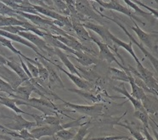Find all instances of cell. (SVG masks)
Wrapping results in <instances>:
<instances>
[{"mask_svg":"<svg viewBox=\"0 0 158 140\" xmlns=\"http://www.w3.org/2000/svg\"><path fill=\"white\" fill-rule=\"evenodd\" d=\"M67 91L72 93H75L78 95L82 96L84 99H88L89 101H92L94 103H100V97H98L96 95H94L93 93H89L88 91H85V90H81V89H65Z\"/></svg>","mask_w":158,"mask_h":140,"instance_id":"cell-32","label":"cell"},{"mask_svg":"<svg viewBox=\"0 0 158 140\" xmlns=\"http://www.w3.org/2000/svg\"><path fill=\"white\" fill-rule=\"evenodd\" d=\"M27 140H38V139H36V138H29Z\"/></svg>","mask_w":158,"mask_h":140,"instance_id":"cell-47","label":"cell"},{"mask_svg":"<svg viewBox=\"0 0 158 140\" xmlns=\"http://www.w3.org/2000/svg\"><path fill=\"white\" fill-rule=\"evenodd\" d=\"M134 27H132V30L136 33L139 39L140 40L141 43L144 44L147 48L151 49V51L156 54H158L157 49V42H158V34H152V33H147L141 29L136 23V21H133Z\"/></svg>","mask_w":158,"mask_h":140,"instance_id":"cell-4","label":"cell"},{"mask_svg":"<svg viewBox=\"0 0 158 140\" xmlns=\"http://www.w3.org/2000/svg\"><path fill=\"white\" fill-rule=\"evenodd\" d=\"M8 65L21 79V81L23 82H27V81L30 80V78L28 77L27 75L26 74V72H24L23 68L21 67V65L20 64H18L17 62L14 61V60H8L7 65Z\"/></svg>","mask_w":158,"mask_h":140,"instance_id":"cell-27","label":"cell"},{"mask_svg":"<svg viewBox=\"0 0 158 140\" xmlns=\"http://www.w3.org/2000/svg\"><path fill=\"white\" fill-rule=\"evenodd\" d=\"M0 14L5 17H15L17 18L20 21H25L23 20V18L21 17L17 14V11L12 10L10 7H9L4 2H1V1H0Z\"/></svg>","mask_w":158,"mask_h":140,"instance_id":"cell-31","label":"cell"},{"mask_svg":"<svg viewBox=\"0 0 158 140\" xmlns=\"http://www.w3.org/2000/svg\"><path fill=\"white\" fill-rule=\"evenodd\" d=\"M117 125H119V126H123V127H125V128H127V129L130 132L131 135L134 137L136 140H146L144 135H143L139 130L136 129V128H134V127H133L132 126H129V125H126V124H123V123L119 122H117Z\"/></svg>","mask_w":158,"mask_h":140,"instance_id":"cell-37","label":"cell"},{"mask_svg":"<svg viewBox=\"0 0 158 140\" xmlns=\"http://www.w3.org/2000/svg\"><path fill=\"white\" fill-rule=\"evenodd\" d=\"M90 36H91L92 42H94L98 46L99 49H100V60H105V61H106L109 64L112 63V62H115V63H117V65L120 66V68L123 70L124 72H128V70H127V68H126V66H123V64H121L120 62L117 60V59L116 58V56H115L113 53L111 52L110 48L108 45L104 43L102 41H100L94 36H92V35H90Z\"/></svg>","mask_w":158,"mask_h":140,"instance_id":"cell-6","label":"cell"},{"mask_svg":"<svg viewBox=\"0 0 158 140\" xmlns=\"http://www.w3.org/2000/svg\"><path fill=\"white\" fill-rule=\"evenodd\" d=\"M113 89L115 91H117V93H119L121 94L124 95V97H126L132 103V105H133L134 108V110H143V109H145L143 105H142L141 101L134 99V97L127 92L125 86H124V83H121L120 86H115V87H113Z\"/></svg>","mask_w":158,"mask_h":140,"instance_id":"cell-20","label":"cell"},{"mask_svg":"<svg viewBox=\"0 0 158 140\" xmlns=\"http://www.w3.org/2000/svg\"><path fill=\"white\" fill-rule=\"evenodd\" d=\"M17 35H19L21 38H25L26 40H27L28 42H30L31 43L36 46L40 52H47V53L55 54L54 48L50 47L43 38L38 37V35L34 34L31 31H19Z\"/></svg>","mask_w":158,"mask_h":140,"instance_id":"cell-9","label":"cell"},{"mask_svg":"<svg viewBox=\"0 0 158 140\" xmlns=\"http://www.w3.org/2000/svg\"><path fill=\"white\" fill-rule=\"evenodd\" d=\"M0 78L8 82L15 90L23 83L21 79L12 70L6 67V65H0Z\"/></svg>","mask_w":158,"mask_h":140,"instance_id":"cell-13","label":"cell"},{"mask_svg":"<svg viewBox=\"0 0 158 140\" xmlns=\"http://www.w3.org/2000/svg\"><path fill=\"white\" fill-rule=\"evenodd\" d=\"M155 2H156V4H157V6H158V0H156V1H155Z\"/></svg>","mask_w":158,"mask_h":140,"instance_id":"cell-48","label":"cell"},{"mask_svg":"<svg viewBox=\"0 0 158 140\" xmlns=\"http://www.w3.org/2000/svg\"><path fill=\"white\" fill-rule=\"evenodd\" d=\"M31 116L35 119V122L38 127L46 126V125H51V126L60 125V120L59 119L58 116H47V115L38 116L34 114H31Z\"/></svg>","mask_w":158,"mask_h":140,"instance_id":"cell-19","label":"cell"},{"mask_svg":"<svg viewBox=\"0 0 158 140\" xmlns=\"http://www.w3.org/2000/svg\"><path fill=\"white\" fill-rule=\"evenodd\" d=\"M9 128L11 130H15V131H20L24 129H31L32 126H37L36 122H31L25 120L21 115H16L15 116V122L12 125H7Z\"/></svg>","mask_w":158,"mask_h":140,"instance_id":"cell-21","label":"cell"},{"mask_svg":"<svg viewBox=\"0 0 158 140\" xmlns=\"http://www.w3.org/2000/svg\"><path fill=\"white\" fill-rule=\"evenodd\" d=\"M141 103L147 113H158V99H156L155 97L146 95Z\"/></svg>","mask_w":158,"mask_h":140,"instance_id":"cell-26","label":"cell"},{"mask_svg":"<svg viewBox=\"0 0 158 140\" xmlns=\"http://www.w3.org/2000/svg\"><path fill=\"white\" fill-rule=\"evenodd\" d=\"M72 55L83 66H89V65L98 64V62H99V60H97L96 58L91 56L89 54H87L84 52L74 51Z\"/></svg>","mask_w":158,"mask_h":140,"instance_id":"cell-23","label":"cell"},{"mask_svg":"<svg viewBox=\"0 0 158 140\" xmlns=\"http://www.w3.org/2000/svg\"><path fill=\"white\" fill-rule=\"evenodd\" d=\"M62 102H64V105L67 107H70L74 111L81 113L86 116H91V117H96L102 114L104 109V105L102 104H95L94 105H76L72 103L67 102L65 100L61 99Z\"/></svg>","mask_w":158,"mask_h":140,"instance_id":"cell-7","label":"cell"},{"mask_svg":"<svg viewBox=\"0 0 158 140\" xmlns=\"http://www.w3.org/2000/svg\"><path fill=\"white\" fill-rule=\"evenodd\" d=\"M55 135L61 140H72L75 136V133H73L72 130L62 129L59 131Z\"/></svg>","mask_w":158,"mask_h":140,"instance_id":"cell-39","label":"cell"},{"mask_svg":"<svg viewBox=\"0 0 158 140\" xmlns=\"http://www.w3.org/2000/svg\"><path fill=\"white\" fill-rule=\"evenodd\" d=\"M54 50H55V55H57L59 58H60V61L64 64V65H65L66 68L68 69L69 72H70L71 74L81 76V74H80L78 72V71L77 70L75 65H73L72 62L69 60L67 54H65V52L62 51L60 49H59V48H54Z\"/></svg>","mask_w":158,"mask_h":140,"instance_id":"cell-22","label":"cell"},{"mask_svg":"<svg viewBox=\"0 0 158 140\" xmlns=\"http://www.w3.org/2000/svg\"><path fill=\"white\" fill-rule=\"evenodd\" d=\"M127 136H109V137H100V138H94L89 140H123L128 139Z\"/></svg>","mask_w":158,"mask_h":140,"instance_id":"cell-43","label":"cell"},{"mask_svg":"<svg viewBox=\"0 0 158 140\" xmlns=\"http://www.w3.org/2000/svg\"><path fill=\"white\" fill-rule=\"evenodd\" d=\"M109 38H110V41L112 42L113 43L117 45V47H120V48H124L126 51L129 54V55L134 58V60L136 62V64L139 65V64H140L141 62L139 61V60L138 59V57L135 55V53L134 51V48H133V43H132V42H129V43H125V42L122 41L120 40L119 38H117V37H115L111 32L110 31V33H109Z\"/></svg>","mask_w":158,"mask_h":140,"instance_id":"cell-17","label":"cell"},{"mask_svg":"<svg viewBox=\"0 0 158 140\" xmlns=\"http://www.w3.org/2000/svg\"><path fill=\"white\" fill-rule=\"evenodd\" d=\"M128 140H131V139H129V138H128Z\"/></svg>","mask_w":158,"mask_h":140,"instance_id":"cell-50","label":"cell"},{"mask_svg":"<svg viewBox=\"0 0 158 140\" xmlns=\"http://www.w3.org/2000/svg\"><path fill=\"white\" fill-rule=\"evenodd\" d=\"M33 8H34L35 10L37 11L38 14H44L45 16H48V17L54 19L55 21H60L65 27H72V21H71L70 18L60 14L58 12L54 11L48 6H46V5H35V4H33Z\"/></svg>","mask_w":158,"mask_h":140,"instance_id":"cell-11","label":"cell"},{"mask_svg":"<svg viewBox=\"0 0 158 140\" xmlns=\"http://www.w3.org/2000/svg\"><path fill=\"white\" fill-rule=\"evenodd\" d=\"M71 21H72V28L80 40L83 42H92L91 36L87 31L86 28L83 27L81 21H77L74 18H71Z\"/></svg>","mask_w":158,"mask_h":140,"instance_id":"cell-16","label":"cell"},{"mask_svg":"<svg viewBox=\"0 0 158 140\" xmlns=\"http://www.w3.org/2000/svg\"><path fill=\"white\" fill-rule=\"evenodd\" d=\"M128 73L129 72H124L123 70H118L116 68H109V74L111 79L128 82Z\"/></svg>","mask_w":158,"mask_h":140,"instance_id":"cell-30","label":"cell"},{"mask_svg":"<svg viewBox=\"0 0 158 140\" xmlns=\"http://www.w3.org/2000/svg\"><path fill=\"white\" fill-rule=\"evenodd\" d=\"M0 90L10 96H12L15 93V89L2 78H0Z\"/></svg>","mask_w":158,"mask_h":140,"instance_id":"cell-40","label":"cell"},{"mask_svg":"<svg viewBox=\"0 0 158 140\" xmlns=\"http://www.w3.org/2000/svg\"><path fill=\"white\" fill-rule=\"evenodd\" d=\"M28 21H20L17 18L15 17H5L3 16L0 18V27H24Z\"/></svg>","mask_w":158,"mask_h":140,"instance_id":"cell-28","label":"cell"},{"mask_svg":"<svg viewBox=\"0 0 158 140\" xmlns=\"http://www.w3.org/2000/svg\"><path fill=\"white\" fill-rule=\"evenodd\" d=\"M100 16L101 17H104V18H106V19H108V20H110V21H112L113 22H115L116 24L119 27H121L123 30V31L127 34V36L129 38V39H130V41L132 42V43H134V44L137 46L138 48L140 49L141 51H142V53L144 54V56L146 57V58L151 61V65H153V67L155 68V70H156V72H157L158 73V59L156 58V57H155L154 55H152V54H151L150 52L148 51L147 49H146V48H144V46H143V44L142 43H139V42L135 39V38L132 36V34H130L129 32H128V31H127V29H126V27H124L123 25L121 23L120 21H118L117 20H116V19H114V18H110V17H108V16H106V15H105V14H100Z\"/></svg>","mask_w":158,"mask_h":140,"instance_id":"cell-5","label":"cell"},{"mask_svg":"<svg viewBox=\"0 0 158 140\" xmlns=\"http://www.w3.org/2000/svg\"><path fill=\"white\" fill-rule=\"evenodd\" d=\"M128 82H129V84L131 86V89H132L131 95L133 96L134 99H138L139 101H142L145 98L146 94L144 92V90L136 84V82L134 81V76L132 75L130 72L128 73Z\"/></svg>","mask_w":158,"mask_h":140,"instance_id":"cell-25","label":"cell"},{"mask_svg":"<svg viewBox=\"0 0 158 140\" xmlns=\"http://www.w3.org/2000/svg\"><path fill=\"white\" fill-rule=\"evenodd\" d=\"M39 60H42V64H44L45 65V67L48 69V73H49V77H48V79H49V84H50L52 88H61V89H65V86L63 84L61 79L60 78L58 74L53 69L52 65L50 64L47 63L48 61L44 60V59L39 58Z\"/></svg>","mask_w":158,"mask_h":140,"instance_id":"cell-18","label":"cell"},{"mask_svg":"<svg viewBox=\"0 0 158 140\" xmlns=\"http://www.w3.org/2000/svg\"><path fill=\"white\" fill-rule=\"evenodd\" d=\"M3 17V15H1V14H0V18H2Z\"/></svg>","mask_w":158,"mask_h":140,"instance_id":"cell-49","label":"cell"},{"mask_svg":"<svg viewBox=\"0 0 158 140\" xmlns=\"http://www.w3.org/2000/svg\"><path fill=\"white\" fill-rule=\"evenodd\" d=\"M35 92L34 86L31 82L27 81L25 82V85L20 86L18 89L15 90V93L11 96L13 99H20V100H28L30 99L31 93Z\"/></svg>","mask_w":158,"mask_h":140,"instance_id":"cell-15","label":"cell"},{"mask_svg":"<svg viewBox=\"0 0 158 140\" xmlns=\"http://www.w3.org/2000/svg\"><path fill=\"white\" fill-rule=\"evenodd\" d=\"M127 70L131 74H134L135 76L141 79L144 82V84L151 90L156 93L158 96V82L155 79L153 74L147 68H145L140 63V64L137 65L136 68H134L131 65H129Z\"/></svg>","mask_w":158,"mask_h":140,"instance_id":"cell-2","label":"cell"},{"mask_svg":"<svg viewBox=\"0 0 158 140\" xmlns=\"http://www.w3.org/2000/svg\"><path fill=\"white\" fill-rule=\"evenodd\" d=\"M0 36H1V37H4V38H7V39L10 40V41L16 42V43H21V44H23V45H25V46L28 47V48H31V49H32V50H33V51H34L35 53H36V54L38 55V57H39V58L44 59V60H47L48 62H50V63H52V61H50L48 59L46 58V56L42 55L41 52L38 50L36 46H34V45L32 44V43H31L30 42H28L27 40H26L25 38L20 37L19 35L12 34V33H10V32H7V31H3V30H1V29H0ZM52 65H53V64H52Z\"/></svg>","mask_w":158,"mask_h":140,"instance_id":"cell-12","label":"cell"},{"mask_svg":"<svg viewBox=\"0 0 158 140\" xmlns=\"http://www.w3.org/2000/svg\"><path fill=\"white\" fill-rule=\"evenodd\" d=\"M97 4H99L101 6V7L105 8V9H107V10H111L117 11V12H120V13H123V14H126L127 16H128L129 18H131L133 21H136L138 22H140L141 24L144 26L145 23L141 21L140 18H139L134 14L133 11H131L130 9H128L127 7H125L123 5H122L120 4V2H118L117 0H112V1H110V2H104V1H100V0H96L95 1Z\"/></svg>","mask_w":158,"mask_h":140,"instance_id":"cell-8","label":"cell"},{"mask_svg":"<svg viewBox=\"0 0 158 140\" xmlns=\"http://www.w3.org/2000/svg\"><path fill=\"white\" fill-rule=\"evenodd\" d=\"M35 65L38 68V79L41 80L43 82H45L48 80L49 77V73H48V69L43 65L41 62H35Z\"/></svg>","mask_w":158,"mask_h":140,"instance_id":"cell-35","label":"cell"},{"mask_svg":"<svg viewBox=\"0 0 158 140\" xmlns=\"http://www.w3.org/2000/svg\"><path fill=\"white\" fill-rule=\"evenodd\" d=\"M83 25L85 28L89 29L91 31H94L98 35H100V37L103 40L104 43L107 44L110 48V44L112 42L110 41V38H109V33H110L109 28L106 27H104L102 25L95 24V23L89 22V21H85L84 23H83Z\"/></svg>","mask_w":158,"mask_h":140,"instance_id":"cell-14","label":"cell"},{"mask_svg":"<svg viewBox=\"0 0 158 140\" xmlns=\"http://www.w3.org/2000/svg\"><path fill=\"white\" fill-rule=\"evenodd\" d=\"M59 69L62 72H64L65 75L68 76L69 78L72 80L73 83L75 84L79 89H81V90H89V89H91V85H90V83L89 82H87L85 81L84 79H83L81 76H76L73 75V74H71L70 72H66L65 70H64L63 68H61L60 66H59Z\"/></svg>","mask_w":158,"mask_h":140,"instance_id":"cell-24","label":"cell"},{"mask_svg":"<svg viewBox=\"0 0 158 140\" xmlns=\"http://www.w3.org/2000/svg\"><path fill=\"white\" fill-rule=\"evenodd\" d=\"M90 121L85 122L83 126L80 127V129L78 130V132L76 133L74 138L72 140H83L84 137L86 136L87 133H89V128Z\"/></svg>","mask_w":158,"mask_h":140,"instance_id":"cell-38","label":"cell"},{"mask_svg":"<svg viewBox=\"0 0 158 140\" xmlns=\"http://www.w3.org/2000/svg\"><path fill=\"white\" fill-rule=\"evenodd\" d=\"M0 104H1V105H3L6 106V107H8V108H10V109H13L15 112L17 113L18 115H19V114H26V115H29V116H31V114H30V113L25 112V111H23L22 109H20V108L16 105L15 99L7 98V97H1V96H0Z\"/></svg>","mask_w":158,"mask_h":140,"instance_id":"cell-29","label":"cell"},{"mask_svg":"<svg viewBox=\"0 0 158 140\" xmlns=\"http://www.w3.org/2000/svg\"><path fill=\"white\" fill-rule=\"evenodd\" d=\"M84 117H82L80 119L74 121L73 122H70L65 124V125H57V126H51V125H46V126H39L35 129L31 130L30 133L32 134V136L36 139H39L42 137L44 136H54L56 133H58L59 131L62 129H66L68 127H72V126H78L80 121L83 119Z\"/></svg>","mask_w":158,"mask_h":140,"instance_id":"cell-3","label":"cell"},{"mask_svg":"<svg viewBox=\"0 0 158 140\" xmlns=\"http://www.w3.org/2000/svg\"><path fill=\"white\" fill-rule=\"evenodd\" d=\"M152 131H153V133H154L155 138H156V140H158V132H156L155 129H152Z\"/></svg>","mask_w":158,"mask_h":140,"instance_id":"cell-46","label":"cell"},{"mask_svg":"<svg viewBox=\"0 0 158 140\" xmlns=\"http://www.w3.org/2000/svg\"><path fill=\"white\" fill-rule=\"evenodd\" d=\"M52 3L55 5V8L58 10L59 14L64 15V16H66V17L71 16V12L69 10L65 2H63V1H60V0H55V1H53Z\"/></svg>","mask_w":158,"mask_h":140,"instance_id":"cell-33","label":"cell"},{"mask_svg":"<svg viewBox=\"0 0 158 140\" xmlns=\"http://www.w3.org/2000/svg\"><path fill=\"white\" fill-rule=\"evenodd\" d=\"M134 4H136L137 5H139V6H141V7H144V9H146V10H147L150 12V14H151V15H153V16H155V17L156 18V19H158V10H154V9H152V8L149 7L148 5L143 4L142 2H139V1H135V2H134Z\"/></svg>","mask_w":158,"mask_h":140,"instance_id":"cell-41","label":"cell"},{"mask_svg":"<svg viewBox=\"0 0 158 140\" xmlns=\"http://www.w3.org/2000/svg\"><path fill=\"white\" fill-rule=\"evenodd\" d=\"M143 133H144V136L146 140H155L154 138L151 136L150 133L148 132V128L144 127V126H143Z\"/></svg>","mask_w":158,"mask_h":140,"instance_id":"cell-44","label":"cell"},{"mask_svg":"<svg viewBox=\"0 0 158 140\" xmlns=\"http://www.w3.org/2000/svg\"><path fill=\"white\" fill-rule=\"evenodd\" d=\"M134 116L143 123L144 127H146V128L150 127V125H149L150 124V119H149L147 111L145 109H143V110H134Z\"/></svg>","mask_w":158,"mask_h":140,"instance_id":"cell-34","label":"cell"},{"mask_svg":"<svg viewBox=\"0 0 158 140\" xmlns=\"http://www.w3.org/2000/svg\"><path fill=\"white\" fill-rule=\"evenodd\" d=\"M124 3L128 5L129 7L132 8L134 11H135V13L134 14H140L142 15L143 17L146 18V19H150L151 17V14L150 13H148V12H145V11L142 10L138 6L137 4H134V2H132V1H128V0H124Z\"/></svg>","mask_w":158,"mask_h":140,"instance_id":"cell-36","label":"cell"},{"mask_svg":"<svg viewBox=\"0 0 158 140\" xmlns=\"http://www.w3.org/2000/svg\"><path fill=\"white\" fill-rule=\"evenodd\" d=\"M16 105H27L35 109H39L44 115L47 116H52V114H56L57 113V107L49 101L47 98H41V99H28V100H20V99H15Z\"/></svg>","mask_w":158,"mask_h":140,"instance_id":"cell-1","label":"cell"},{"mask_svg":"<svg viewBox=\"0 0 158 140\" xmlns=\"http://www.w3.org/2000/svg\"><path fill=\"white\" fill-rule=\"evenodd\" d=\"M7 59H5L4 56L0 55V65H7Z\"/></svg>","mask_w":158,"mask_h":140,"instance_id":"cell-45","label":"cell"},{"mask_svg":"<svg viewBox=\"0 0 158 140\" xmlns=\"http://www.w3.org/2000/svg\"><path fill=\"white\" fill-rule=\"evenodd\" d=\"M27 62V66L28 70H29V72H30V73L31 74V76H32V77L33 78H38V68L35 65H33V64H31V63H30L29 61H26Z\"/></svg>","mask_w":158,"mask_h":140,"instance_id":"cell-42","label":"cell"},{"mask_svg":"<svg viewBox=\"0 0 158 140\" xmlns=\"http://www.w3.org/2000/svg\"><path fill=\"white\" fill-rule=\"evenodd\" d=\"M75 8L81 14H83L84 17H89L94 21L100 22V25L102 24L101 16L97 13L95 10L92 7L89 1H75Z\"/></svg>","mask_w":158,"mask_h":140,"instance_id":"cell-10","label":"cell"}]
</instances>
